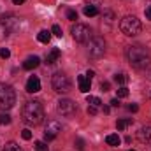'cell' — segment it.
<instances>
[{
    "label": "cell",
    "mask_w": 151,
    "mask_h": 151,
    "mask_svg": "<svg viewBox=\"0 0 151 151\" xmlns=\"http://www.w3.org/2000/svg\"><path fill=\"white\" fill-rule=\"evenodd\" d=\"M60 55H62L60 49H58V47H53V49L47 53V56H46V63H55V62L60 58Z\"/></svg>",
    "instance_id": "4fadbf2b"
},
{
    "label": "cell",
    "mask_w": 151,
    "mask_h": 151,
    "mask_svg": "<svg viewBox=\"0 0 151 151\" xmlns=\"http://www.w3.org/2000/svg\"><path fill=\"white\" fill-rule=\"evenodd\" d=\"M128 125H132V119H118L116 121V128L118 130H125Z\"/></svg>",
    "instance_id": "d6986e66"
},
{
    "label": "cell",
    "mask_w": 151,
    "mask_h": 151,
    "mask_svg": "<svg viewBox=\"0 0 151 151\" xmlns=\"http://www.w3.org/2000/svg\"><path fill=\"white\" fill-rule=\"evenodd\" d=\"M97 113H99V107H95V106H88V114H90V116H95Z\"/></svg>",
    "instance_id": "83f0119b"
},
{
    "label": "cell",
    "mask_w": 151,
    "mask_h": 151,
    "mask_svg": "<svg viewBox=\"0 0 151 151\" xmlns=\"http://www.w3.org/2000/svg\"><path fill=\"white\" fill-rule=\"evenodd\" d=\"M100 88H102V91H109V88H111L109 81H102V83H100Z\"/></svg>",
    "instance_id": "f1b7e54d"
},
{
    "label": "cell",
    "mask_w": 151,
    "mask_h": 151,
    "mask_svg": "<svg viewBox=\"0 0 151 151\" xmlns=\"http://www.w3.org/2000/svg\"><path fill=\"white\" fill-rule=\"evenodd\" d=\"M21 137H23L25 141H30V139H32V132H30L28 128H25V130L21 132Z\"/></svg>",
    "instance_id": "d4e9b609"
},
{
    "label": "cell",
    "mask_w": 151,
    "mask_h": 151,
    "mask_svg": "<svg viewBox=\"0 0 151 151\" xmlns=\"http://www.w3.org/2000/svg\"><path fill=\"white\" fill-rule=\"evenodd\" d=\"M56 109H58V113L63 114V116H72L76 113V109H77V106H76L74 100H70V99H62V100H58Z\"/></svg>",
    "instance_id": "9c48e42d"
},
{
    "label": "cell",
    "mask_w": 151,
    "mask_h": 151,
    "mask_svg": "<svg viewBox=\"0 0 151 151\" xmlns=\"http://www.w3.org/2000/svg\"><path fill=\"white\" fill-rule=\"evenodd\" d=\"M88 2H90V5H97V4H100L102 0H88Z\"/></svg>",
    "instance_id": "8d00e7d4"
},
{
    "label": "cell",
    "mask_w": 151,
    "mask_h": 151,
    "mask_svg": "<svg viewBox=\"0 0 151 151\" xmlns=\"http://www.w3.org/2000/svg\"><path fill=\"white\" fill-rule=\"evenodd\" d=\"M21 116H23V121L30 127H35V125H40L42 119H44V107L42 104L37 102V100H30L23 106V111H21Z\"/></svg>",
    "instance_id": "7a4b0ae2"
},
{
    "label": "cell",
    "mask_w": 151,
    "mask_h": 151,
    "mask_svg": "<svg viewBox=\"0 0 151 151\" xmlns=\"http://www.w3.org/2000/svg\"><path fill=\"white\" fill-rule=\"evenodd\" d=\"M51 84H53V90H55L56 93H67V91L70 90V81H69V77L65 74H62V72H56V74L53 76Z\"/></svg>",
    "instance_id": "8992f818"
},
{
    "label": "cell",
    "mask_w": 151,
    "mask_h": 151,
    "mask_svg": "<svg viewBox=\"0 0 151 151\" xmlns=\"http://www.w3.org/2000/svg\"><path fill=\"white\" fill-rule=\"evenodd\" d=\"M76 148H77L79 151L84 150V142H83V139H77V141H76Z\"/></svg>",
    "instance_id": "4dcf8cb0"
},
{
    "label": "cell",
    "mask_w": 151,
    "mask_h": 151,
    "mask_svg": "<svg viewBox=\"0 0 151 151\" xmlns=\"http://www.w3.org/2000/svg\"><path fill=\"white\" fill-rule=\"evenodd\" d=\"M125 97H128V90H127L125 86H121V88L118 90V99H125Z\"/></svg>",
    "instance_id": "cb8c5ba5"
},
{
    "label": "cell",
    "mask_w": 151,
    "mask_h": 151,
    "mask_svg": "<svg viewBox=\"0 0 151 151\" xmlns=\"http://www.w3.org/2000/svg\"><path fill=\"white\" fill-rule=\"evenodd\" d=\"M35 151H49L47 142H44V141H37V142H35Z\"/></svg>",
    "instance_id": "44dd1931"
},
{
    "label": "cell",
    "mask_w": 151,
    "mask_h": 151,
    "mask_svg": "<svg viewBox=\"0 0 151 151\" xmlns=\"http://www.w3.org/2000/svg\"><path fill=\"white\" fill-rule=\"evenodd\" d=\"M93 76H95V72H93V70H88V72H86V77H88V79H91Z\"/></svg>",
    "instance_id": "e575fe53"
},
{
    "label": "cell",
    "mask_w": 151,
    "mask_h": 151,
    "mask_svg": "<svg viewBox=\"0 0 151 151\" xmlns=\"http://www.w3.org/2000/svg\"><path fill=\"white\" fill-rule=\"evenodd\" d=\"M39 90H40V81H39V77L37 76L28 77V81H27V91H28V93H37Z\"/></svg>",
    "instance_id": "30bf717a"
},
{
    "label": "cell",
    "mask_w": 151,
    "mask_h": 151,
    "mask_svg": "<svg viewBox=\"0 0 151 151\" xmlns=\"http://www.w3.org/2000/svg\"><path fill=\"white\" fill-rule=\"evenodd\" d=\"M139 139L141 141H151V127H142L139 130Z\"/></svg>",
    "instance_id": "9a60e30c"
},
{
    "label": "cell",
    "mask_w": 151,
    "mask_h": 151,
    "mask_svg": "<svg viewBox=\"0 0 151 151\" xmlns=\"http://www.w3.org/2000/svg\"><path fill=\"white\" fill-rule=\"evenodd\" d=\"M119 28H121V32H123L125 35L134 37V35L141 34L142 25H141V21H139L135 16H125V18L121 19V23H119Z\"/></svg>",
    "instance_id": "277c9868"
},
{
    "label": "cell",
    "mask_w": 151,
    "mask_h": 151,
    "mask_svg": "<svg viewBox=\"0 0 151 151\" xmlns=\"http://www.w3.org/2000/svg\"><path fill=\"white\" fill-rule=\"evenodd\" d=\"M127 58H128L130 65L137 70H148L151 67V53L142 46L127 47Z\"/></svg>",
    "instance_id": "6da1fadb"
},
{
    "label": "cell",
    "mask_w": 151,
    "mask_h": 151,
    "mask_svg": "<svg viewBox=\"0 0 151 151\" xmlns=\"http://www.w3.org/2000/svg\"><path fill=\"white\" fill-rule=\"evenodd\" d=\"M88 53L90 56L93 58H100L104 53H106V40L102 37H91L90 39V44H88Z\"/></svg>",
    "instance_id": "5b68a950"
},
{
    "label": "cell",
    "mask_w": 151,
    "mask_h": 151,
    "mask_svg": "<svg viewBox=\"0 0 151 151\" xmlns=\"http://www.w3.org/2000/svg\"><path fill=\"white\" fill-rule=\"evenodd\" d=\"M16 104V91L11 84L0 83V111H9Z\"/></svg>",
    "instance_id": "3957f363"
},
{
    "label": "cell",
    "mask_w": 151,
    "mask_h": 151,
    "mask_svg": "<svg viewBox=\"0 0 151 151\" xmlns=\"http://www.w3.org/2000/svg\"><path fill=\"white\" fill-rule=\"evenodd\" d=\"M39 63H40V58L39 56H30V58H27L23 62V69L25 70H34V69L39 67Z\"/></svg>",
    "instance_id": "7c38bea8"
},
{
    "label": "cell",
    "mask_w": 151,
    "mask_h": 151,
    "mask_svg": "<svg viewBox=\"0 0 151 151\" xmlns=\"http://www.w3.org/2000/svg\"><path fill=\"white\" fill-rule=\"evenodd\" d=\"M128 111L137 113V111H139V106H137V104H130V106H128Z\"/></svg>",
    "instance_id": "1f68e13d"
},
{
    "label": "cell",
    "mask_w": 151,
    "mask_h": 151,
    "mask_svg": "<svg viewBox=\"0 0 151 151\" xmlns=\"http://www.w3.org/2000/svg\"><path fill=\"white\" fill-rule=\"evenodd\" d=\"M51 32L56 35V37H62V28L58 27V25H53V28H51Z\"/></svg>",
    "instance_id": "4316f807"
},
{
    "label": "cell",
    "mask_w": 151,
    "mask_h": 151,
    "mask_svg": "<svg viewBox=\"0 0 151 151\" xmlns=\"http://www.w3.org/2000/svg\"><path fill=\"white\" fill-rule=\"evenodd\" d=\"M106 142H107L109 146H119L121 139H119L118 134H109V135H106Z\"/></svg>",
    "instance_id": "5bb4252c"
},
{
    "label": "cell",
    "mask_w": 151,
    "mask_h": 151,
    "mask_svg": "<svg viewBox=\"0 0 151 151\" xmlns=\"http://www.w3.org/2000/svg\"><path fill=\"white\" fill-rule=\"evenodd\" d=\"M4 151H23L16 142H7L5 144V148H4Z\"/></svg>",
    "instance_id": "ffe728a7"
},
{
    "label": "cell",
    "mask_w": 151,
    "mask_h": 151,
    "mask_svg": "<svg viewBox=\"0 0 151 151\" xmlns=\"http://www.w3.org/2000/svg\"><path fill=\"white\" fill-rule=\"evenodd\" d=\"M70 34L77 42H90V39H91V30L83 23H76L70 28Z\"/></svg>",
    "instance_id": "52a82bcc"
},
{
    "label": "cell",
    "mask_w": 151,
    "mask_h": 151,
    "mask_svg": "<svg viewBox=\"0 0 151 151\" xmlns=\"http://www.w3.org/2000/svg\"><path fill=\"white\" fill-rule=\"evenodd\" d=\"M144 14H146V18H148V19H151V5L146 9V12H144Z\"/></svg>",
    "instance_id": "836d02e7"
},
{
    "label": "cell",
    "mask_w": 151,
    "mask_h": 151,
    "mask_svg": "<svg viewBox=\"0 0 151 151\" xmlns=\"http://www.w3.org/2000/svg\"><path fill=\"white\" fill-rule=\"evenodd\" d=\"M84 14H86L88 18H93V16H97V14H99V9H97V5H86V7H84Z\"/></svg>",
    "instance_id": "e0dca14e"
},
{
    "label": "cell",
    "mask_w": 151,
    "mask_h": 151,
    "mask_svg": "<svg viewBox=\"0 0 151 151\" xmlns=\"http://www.w3.org/2000/svg\"><path fill=\"white\" fill-rule=\"evenodd\" d=\"M86 102H88V106H95V107H100V106H102V100H100L99 97H93V95H90V97L86 99Z\"/></svg>",
    "instance_id": "ac0fdd59"
},
{
    "label": "cell",
    "mask_w": 151,
    "mask_h": 151,
    "mask_svg": "<svg viewBox=\"0 0 151 151\" xmlns=\"http://www.w3.org/2000/svg\"><path fill=\"white\" fill-rule=\"evenodd\" d=\"M0 56H2V58H9V56H11V51H9L7 47H4V49H0Z\"/></svg>",
    "instance_id": "f546056e"
},
{
    "label": "cell",
    "mask_w": 151,
    "mask_h": 151,
    "mask_svg": "<svg viewBox=\"0 0 151 151\" xmlns=\"http://www.w3.org/2000/svg\"><path fill=\"white\" fill-rule=\"evenodd\" d=\"M91 79H88L86 76H77V84H79V91H83V93H88L90 91V86H91V83H90Z\"/></svg>",
    "instance_id": "8fae6325"
},
{
    "label": "cell",
    "mask_w": 151,
    "mask_h": 151,
    "mask_svg": "<svg viewBox=\"0 0 151 151\" xmlns=\"http://www.w3.org/2000/svg\"><path fill=\"white\" fill-rule=\"evenodd\" d=\"M114 81H116V83H119V84H125V83L128 81V77H127L125 74H116V76H114Z\"/></svg>",
    "instance_id": "7402d4cb"
},
{
    "label": "cell",
    "mask_w": 151,
    "mask_h": 151,
    "mask_svg": "<svg viewBox=\"0 0 151 151\" xmlns=\"http://www.w3.org/2000/svg\"><path fill=\"white\" fill-rule=\"evenodd\" d=\"M67 19L76 21V19H77V12H76V11H72V9H70V11H67Z\"/></svg>",
    "instance_id": "484cf974"
},
{
    "label": "cell",
    "mask_w": 151,
    "mask_h": 151,
    "mask_svg": "<svg viewBox=\"0 0 151 151\" xmlns=\"http://www.w3.org/2000/svg\"><path fill=\"white\" fill-rule=\"evenodd\" d=\"M37 39H39V42L47 44V42L51 40V34H49L47 30H40V32H39V35H37Z\"/></svg>",
    "instance_id": "2e32d148"
},
{
    "label": "cell",
    "mask_w": 151,
    "mask_h": 151,
    "mask_svg": "<svg viewBox=\"0 0 151 151\" xmlns=\"http://www.w3.org/2000/svg\"><path fill=\"white\" fill-rule=\"evenodd\" d=\"M111 106H113V107H118V106H119V99H113V100H111Z\"/></svg>",
    "instance_id": "d6a6232c"
},
{
    "label": "cell",
    "mask_w": 151,
    "mask_h": 151,
    "mask_svg": "<svg viewBox=\"0 0 151 151\" xmlns=\"http://www.w3.org/2000/svg\"><path fill=\"white\" fill-rule=\"evenodd\" d=\"M27 0H12V4H16V5H21V4H25Z\"/></svg>",
    "instance_id": "d590c367"
},
{
    "label": "cell",
    "mask_w": 151,
    "mask_h": 151,
    "mask_svg": "<svg viewBox=\"0 0 151 151\" xmlns=\"http://www.w3.org/2000/svg\"><path fill=\"white\" fill-rule=\"evenodd\" d=\"M130 151H135V150H130Z\"/></svg>",
    "instance_id": "74e56055"
},
{
    "label": "cell",
    "mask_w": 151,
    "mask_h": 151,
    "mask_svg": "<svg viewBox=\"0 0 151 151\" xmlns=\"http://www.w3.org/2000/svg\"><path fill=\"white\" fill-rule=\"evenodd\" d=\"M58 132H62V125L58 121H55V119H49L47 125H46V128H44V142L53 141L58 135Z\"/></svg>",
    "instance_id": "ba28073f"
},
{
    "label": "cell",
    "mask_w": 151,
    "mask_h": 151,
    "mask_svg": "<svg viewBox=\"0 0 151 151\" xmlns=\"http://www.w3.org/2000/svg\"><path fill=\"white\" fill-rule=\"evenodd\" d=\"M9 123H11V116H9V114L5 113H2L0 114V125H9Z\"/></svg>",
    "instance_id": "603a6c76"
}]
</instances>
